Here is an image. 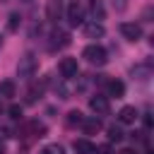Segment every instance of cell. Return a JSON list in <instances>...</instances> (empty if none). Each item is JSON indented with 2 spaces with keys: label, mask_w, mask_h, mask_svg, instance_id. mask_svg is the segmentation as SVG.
I'll return each mask as SVG.
<instances>
[{
  "label": "cell",
  "mask_w": 154,
  "mask_h": 154,
  "mask_svg": "<svg viewBox=\"0 0 154 154\" xmlns=\"http://www.w3.org/2000/svg\"><path fill=\"white\" fill-rule=\"evenodd\" d=\"M36 70H38V58H36L31 51H26V53L19 58V63H17V75H19L22 79H31V77L36 75Z\"/></svg>",
  "instance_id": "6da1fadb"
},
{
  "label": "cell",
  "mask_w": 154,
  "mask_h": 154,
  "mask_svg": "<svg viewBox=\"0 0 154 154\" xmlns=\"http://www.w3.org/2000/svg\"><path fill=\"white\" fill-rule=\"evenodd\" d=\"M82 58H84L87 63L96 65V67H101V65L108 63V53H106V48L99 46V43H89V46L82 51Z\"/></svg>",
  "instance_id": "7a4b0ae2"
},
{
  "label": "cell",
  "mask_w": 154,
  "mask_h": 154,
  "mask_svg": "<svg viewBox=\"0 0 154 154\" xmlns=\"http://www.w3.org/2000/svg\"><path fill=\"white\" fill-rule=\"evenodd\" d=\"M120 34H123V38H128V41H140L142 38V26L140 24H135V22H120Z\"/></svg>",
  "instance_id": "3957f363"
},
{
  "label": "cell",
  "mask_w": 154,
  "mask_h": 154,
  "mask_svg": "<svg viewBox=\"0 0 154 154\" xmlns=\"http://www.w3.org/2000/svg\"><path fill=\"white\" fill-rule=\"evenodd\" d=\"M58 70H60V75H63L65 79H72V77H77V72H79L77 58H63V60L58 63Z\"/></svg>",
  "instance_id": "277c9868"
},
{
  "label": "cell",
  "mask_w": 154,
  "mask_h": 154,
  "mask_svg": "<svg viewBox=\"0 0 154 154\" xmlns=\"http://www.w3.org/2000/svg\"><path fill=\"white\" fill-rule=\"evenodd\" d=\"M67 22H70V26L84 24V10H82L79 2H70L67 5Z\"/></svg>",
  "instance_id": "5b68a950"
},
{
  "label": "cell",
  "mask_w": 154,
  "mask_h": 154,
  "mask_svg": "<svg viewBox=\"0 0 154 154\" xmlns=\"http://www.w3.org/2000/svg\"><path fill=\"white\" fill-rule=\"evenodd\" d=\"M89 108H91L96 116H106V113L111 111V106H108V96H103V94L91 96V99H89Z\"/></svg>",
  "instance_id": "8992f818"
},
{
  "label": "cell",
  "mask_w": 154,
  "mask_h": 154,
  "mask_svg": "<svg viewBox=\"0 0 154 154\" xmlns=\"http://www.w3.org/2000/svg\"><path fill=\"white\" fill-rule=\"evenodd\" d=\"M51 51H58V48H65V46H70V34L67 31H63V29H55L53 34H51Z\"/></svg>",
  "instance_id": "52a82bcc"
},
{
  "label": "cell",
  "mask_w": 154,
  "mask_h": 154,
  "mask_svg": "<svg viewBox=\"0 0 154 154\" xmlns=\"http://www.w3.org/2000/svg\"><path fill=\"white\" fill-rule=\"evenodd\" d=\"M103 34H106V29H103L101 22H87L84 24V36L87 38H101Z\"/></svg>",
  "instance_id": "ba28073f"
},
{
  "label": "cell",
  "mask_w": 154,
  "mask_h": 154,
  "mask_svg": "<svg viewBox=\"0 0 154 154\" xmlns=\"http://www.w3.org/2000/svg\"><path fill=\"white\" fill-rule=\"evenodd\" d=\"M60 14H63V0H48V5H46V17H48L51 22H58Z\"/></svg>",
  "instance_id": "9c48e42d"
},
{
  "label": "cell",
  "mask_w": 154,
  "mask_h": 154,
  "mask_svg": "<svg viewBox=\"0 0 154 154\" xmlns=\"http://www.w3.org/2000/svg\"><path fill=\"white\" fill-rule=\"evenodd\" d=\"M118 120H120L123 125L135 123V120H137V108H135V106H123V108L118 111Z\"/></svg>",
  "instance_id": "30bf717a"
},
{
  "label": "cell",
  "mask_w": 154,
  "mask_h": 154,
  "mask_svg": "<svg viewBox=\"0 0 154 154\" xmlns=\"http://www.w3.org/2000/svg\"><path fill=\"white\" fill-rule=\"evenodd\" d=\"M89 12H91L94 22L106 19V7H103V0H89Z\"/></svg>",
  "instance_id": "8fae6325"
},
{
  "label": "cell",
  "mask_w": 154,
  "mask_h": 154,
  "mask_svg": "<svg viewBox=\"0 0 154 154\" xmlns=\"http://www.w3.org/2000/svg\"><path fill=\"white\" fill-rule=\"evenodd\" d=\"M101 128H103V125H101V120H99L96 116H91V118H84V120H82V130H84L87 135H96Z\"/></svg>",
  "instance_id": "7c38bea8"
},
{
  "label": "cell",
  "mask_w": 154,
  "mask_h": 154,
  "mask_svg": "<svg viewBox=\"0 0 154 154\" xmlns=\"http://www.w3.org/2000/svg\"><path fill=\"white\" fill-rule=\"evenodd\" d=\"M106 89H108V94L116 96V99H123V94H125V84H123L120 79H108V82H106Z\"/></svg>",
  "instance_id": "4fadbf2b"
},
{
  "label": "cell",
  "mask_w": 154,
  "mask_h": 154,
  "mask_svg": "<svg viewBox=\"0 0 154 154\" xmlns=\"http://www.w3.org/2000/svg\"><path fill=\"white\" fill-rule=\"evenodd\" d=\"M72 147H75L77 154H94V144H91L89 140H75Z\"/></svg>",
  "instance_id": "5bb4252c"
},
{
  "label": "cell",
  "mask_w": 154,
  "mask_h": 154,
  "mask_svg": "<svg viewBox=\"0 0 154 154\" xmlns=\"http://www.w3.org/2000/svg\"><path fill=\"white\" fill-rule=\"evenodd\" d=\"M14 89H17V87H14L12 79H2V82H0V94H2V96L12 99V96H14Z\"/></svg>",
  "instance_id": "9a60e30c"
},
{
  "label": "cell",
  "mask_w": 154,
  "mask_h": 154,
  "mask_svg": "<svg viewBox=\"0 0 154 154\" xmlns=\"http://www.w3.org/2000/svg\"><path fill=\"white\" fill-rule=\"evenodd\" d=\"M82 120H84V116H82L79 111H70V113H67V118H65V123H67L70 128H75V125H82Z\"/></svg>",
  "instance_id": "2e32d148"
},
{
  "label": "cell",
  "mask_w": 154,
  "mask_h": 154,
  "mask_svg": "<svg viewBox=\"0 0 154 154\" xmlns=\"http://www.w3.org/2000/svg\"><path fill=\"white\" fill-rule=\"evenodd\" d=\"M19 22H22V17H19L17 12H12V14L7 17V31H17V29H19Z\"/></svg>",
  "instance_id": "e0dca14e"
},
{
  "label": "cell",
  "mask_w": 154,
  "mask_h": 154,
  "mask_svg": "<svg viewBox=\"0 0 154 154\" xmlns=\"http://www.w3.org/2000/svg\"><path fill=\"white\" fill-rule=\"evenodd\" d=\"M123 137H125V132H123L120 128H116V125L108 128V140H111V142H120Z\"/></svg>",
  "instance_id": "ac0fdd59"
},
{
  "label": "cell",
  "mask_w": 154,
  "mask_h": 154,
  "mask_svg": "<svg viewBox=\"0 0 154 154\" xmlns=\"http://www.w3.org/2000/svg\"><path fill=\"white\" fill-rule=\"evenodd\" d=\"M7 113H10L12 120H19V118H22V106H19V103H12V106L7 108Z\"/></svg>",
  "instance_id": "d6986e66"
},
{
  "label": "cell",
  "mask_w": 154,
  "mask_h": 154,
  "mask_svg": "<svg viewBox=\"0 0 154 154\" xmlns=\"http://www.w3.org/2000/svg\"><path fill=\"white\" fill-rule=\"evenodd\" d=\"M38 154H65V152H63L60 144H48V147H43Z\"/></svg>",
  "instance_id": "ffe728a7"
},
{
  "label": "cell",
  "mask_w": 154,
  "mask_h": 154,
  "mask_svg": "<svg viewBox=\"0 0 154 154\" xmlns=\"http://www.w3.org/2000/svg\"><path fill=\"white\" fill-rule=\"evenodd\" d=\"M111 5H113V10H116V12H125L128 0H111Z\"/></svg>",
  "instance_id": "44dd1931"
},
{
  "label": "cell",
  "mask_w": 154,
  "mask_h": 154,
  "mask_svg": "<svg viewBox=\"0 0 154 154\" xmlns=\"http://www.w3.org/2000/svg\"><path fill=\"white\" fill-rule=\"evenodd\" d=\"M96 154H111V144H101V147H94Z\"/></svg>",
  "instance_id": "7402d4cb"
},
{
  "label": "cell",
  "mask_w": 154,
  "mask_h": 154,
  "mask_svg": "<svg viewBox=\"0 0 154 154\" xmlns=\"http://www.w3.org/2000/svg\"><path fill=\"white\" fill-rule=\"evenodd\" d=\"M7 132H10V130H7L5 125H0V140H5V137H7Z\"/></svg>",
  "instance_id": "603a6c76"
},
{
  "label": "cell",
  "mask_w": 154,
  "mask_h": 154,
  "mask_svg": "<svg viewBox=\"0 0 154 154\" xmlns=\"http://www.w3.org/2000/svg\"><path fill=\"white\" fill-rule=\"evenodd\" d=\"M118 154H137V152H135V149H130V147H125V149H120Z\"/></svg>",
  "instance_id": "cb8c5ba5"
},
{
  "label": "cell",
  "mask_w": 154,
  "mask_h": 154,
  "mask_svg": "<svg viewBox=\"0 0 154 154\" xmlns=\"http://www.w3.org/2000/svg\"><path fill=\"white\" fill-rule=\"evenodd\" d=\"M0 113H2V103H0Z\"/></svg>",
  "instance_id": "d4e9b609"
},
{
  "label": "cell",
  "mask_w": 154,
  "mask_h": 154,
  "mask_svg": "<svg viewBox=\"0 0 154 154\" xmlns=\"http://www.w3.org/2000/svg\"><path fill=\"white\" fill-rule=\"evenodd\" d=\"M24 2H29V0H24Z\"/></svg>",
  "instance_id": "484cf974"
},
{
  "label": "cell",
  "mask_w": 154,
  "mask_h": 154,
  "mask_svg": "<svg viewBox=\"0 0 154 154\" xmlns=\"http://www.w3.org/2000/svg\"><path fill=\"white\" fill-rule=\"evenodd\" d=\"M0 154H2V152H0Z\"/></svg>",
  "instance_id": "4316f807"
}]
</instances>
